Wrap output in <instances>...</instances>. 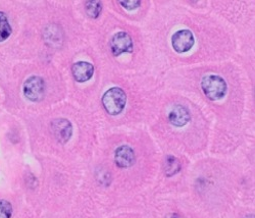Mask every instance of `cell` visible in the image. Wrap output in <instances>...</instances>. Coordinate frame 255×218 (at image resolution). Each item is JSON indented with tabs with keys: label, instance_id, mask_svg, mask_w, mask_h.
<instances>
[{
	"label": "cell",
	"instance_id": "13",
	"mask_svg": "<svg viewBox=\"0 0 255 218\" xmlns=\"http://www.w3.org/2000/svg\"><path fill=\"white\" fill-rule=\"evenodd\" d=\"M12 214V206L6 200H0V218H10Z\"/></svg>",
	"mask_w": 255,
	"mask_h": 218
},
{
	"label": "cell",
	"instance_id": "3",
	"mask_svg": "<svg viewBox=\"0 0 255 218\" xmlns=\"http://www.w3.org/2000/svg\"><path fill=\"white\" fill-rule=\"evenodd\" d=\"M25 96L34 102L43 99L45 94V82L41 77H30L24 84Z\"/></svg>",
	"mask_w": 255,
	"mask_h": 218
},
{
	"label": "cell",
	"instance_id": "4",
	"mask_svg": "<svg viewBox=\"0 0 255 218\" xmlns=\"http://www.w3.org/2000/svg\"><path fill=\"white\" fill-rule=\"evenodd\" d=\"M111 50L115 56H120L123 53H132L134 50L132 37L126 32L117 33L111 40Z\"/></svg>",
	"mask_w": 255,
	"mask_h": 218
},
{
	"label": "cell",
	"instance_id": "6",
	"mask_svg": "<svg viewBox=\"0 0 255 218\" xmlns=\"http://www.w3.org/2000/svg\"><path fill=\"white\" fill-rule=\"evenodd\" d=\"M51 132L53 137L60 144H66L69 142L73 135V125L72 123L65 118L54 119L51 122Z\"/></svg>",
	"mask_w": 255,
	"mask_h": 218
},
{
	"label": "cell",
	"instance_id": "12",
	"mask_svg": "<svg viewBox=\"0 0 255 218\" xmlns=\"http://www.w3.org/2000/svg\"><path fill=\"white\" fill-rule=\"evenodd\" d=\"M85 9H86V13L91 18H97L101 12L102 9V3L101 1H96V0H92V1H87L85 4Z\"/></svg>",
	"mask_w": 255,
	"mask_h": 218
},
{
	"label": "cell",
	"instance_id": "8",
	"mask_svg": "<svg viewBox=\"0 0 255 218\" xmlns=\"http://www.w3.org/2000/svg\"><path fill=\"white\" fill-rule=\"evenodd\" d=\"M191 119L190 116V112L187 109V107H185L182 104H177L175 105L171 112L168 113V120L173 125L177 126V127H182L185 126Z\"/></svg>",
	"mask_w": 255,
	"mask_h": 218
},
{
	"label": "cell",
	"instance_id": "5",
	"mask_svg": "<svg viewBox=\"0 0 255 218\" xmlns=\"http://www.w3.org/2000/svg\"><path fill=\"white\" fill-rule=\"evenodd\" d=\"M195 38L189 30L177 31L172 37V46L178 53H186L194 46Z\"/></svg>",
	"mask_w": 255,
	"mask_h": 218
},
{
	"label": "cell",
	"instance_id": "2",
	"mask_svg": "<svg viewBox=\"0 0 255 218\" xmlns=\"http://www.w3.org/2000/svg\"><path fill=\"white\" fill-rule=\"evenodd\" d=\"M201 88L204 95L209 100L217 101L224 98L228 90V86L222 77L217 75H208L202 79Z\"/></svg>",
	"mask_w": 255,
	"mask_h": 218
},
{
	"label": "cell",
	"instance_id": "10",
	"mask_svg": "<svg viewBox=\"0 0 255 218\" xmlns=\"http://www.w3.org/2000/svg\"><path fill=\"white\" fill-rule=\"evenodd\" d=\"M163 170L166 177H173L175 174L181 171V162L180 160L172 155L165 157L163 162Z\"/></svg>",
	"mask_w": 255,
	"mask_h": 218
},
{
	"label": "cell",
	"instance_id": "11",
	"mask_svg": "<svg viewBox=\"0 0 255 218\" xmlns=\"http://www.w3.org/2000/svg\"><path fill=\"white\" fill-rule=\"evenodd\" d=\"M11 32L12 29L6 14L0 11V42H3L8 39L11 35Z\"/></svg>",
	"mask_w": 255,
	"mask_h": 218
},
{
	"label": "cell",
	"instance_id": "7",
	"mask_svg": "<svg viewBox=\"0 0 255 218\" xmlns=\"http://www.w3.org/2000/svg\"><path fill=\"white\" fill-rule=\"evenodd\" d=\"M136 162L135 151L127 145L120 146L115 152V163L120 168H129Z\"/></svg>",
	"mask_w": 255,
	"mask_h": 218
},
{
	"label": "cell",
	"instance_id": "16",
	"mask_svg": "<svg viewBox=\"0 0 255 218\" xmlns=\"http://www.w3.org/2000/svg\"><path fill=\"white\" fill-rule=\"evenodd\" d=\"M244 218H254V214H248Z\"/></svg>",
	"mask_w": 255,
	"mask_h": 218
},
{
	"label": "cell",
	"instance_id": "9",
	"mask_svg": "<svg viewBox=\"0 0 255 218\" xmlns=\"http://www.w3.org/2000/svg\"><path fill=\"white\" fill-rule=\"evenodd\" d=\"M73 77L78 83H84L90 80L94 74V67L92 63L87 61H78L73 68Z\"/></svg>",
	"mask_w": 255,
	"mask_h": 218
},
{
	"label": "cell",
	"instance_id": "14",
	"mask_svg": "<svg viewBox=\"0 0 255 218\" xmlns=\"http://www.w3.org/2000/svg\"><path fill=\"white\" fill-rule=\"evenodd\" d=\"M120 4L127 10H135L141 5V1L139 0H128V1H120Z\"/></svg>",
	"mask_w": 255,
	"mask_h": 218
},
{
	"label": "cell",
	"instance_id": "15",
	"mask_svg": "<svg viewBox=\"0 0 255 218\" xmlns=\"http://www.w3.org/2000/svg\"><path fill=\"white\" fill-rule=\"evenodd\" d=\"M165 218H184V217L178 213H168L165 216Z\"/></svg>",
	"mask_w": 255,
	"mask_h": 218
},
{
	"label": "cell",
	"instance_id": "1",
	"mask_svg": "<svg viewBox=\"0 0 255 218\" xmlns=\"http://www.w3.org/2000/svg\"><path fill=\"white\" fill-rule=\"evenodd\" d=\"M126 102V93L120 87H113L102 96V104L105 111L113 116L119 115L121 112H123Z\"/></svg>",
	"mask_w": 255,
	"mask_h": 218
}]
</instances>
